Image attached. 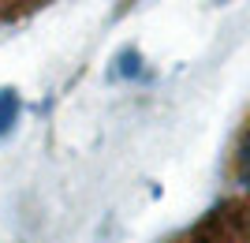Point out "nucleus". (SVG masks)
Here are the masks:
<instances>
[{
  "mask_svg": "<svg viewBox=\"0 0 250 243\" xmlns=\"http://www.w3.org/2000/svg\"><path fill=\"white\" fill-rule=\"evenodd\" d=\"M172 243H250V206L243 199L220 202Z\"/></svg>",
  "mask_w": 250,
  "mask_h": 243,
  "instance_id": "1",
  "label": "nucleus"
},
{
  "mask_svg": "<svg viewBox=\"0 0 250 243\" xmlns=\"http://www.w3.org/2000/svg\"><path fill=\"white\" fill-rule=\"evenodd\" d=\"M235 180H239L243 195H247V206H250V120L247 127H243V135H239V146H235Z\"/></svg>",
  "mask_w": 250,
  "mask_h": 243,
  "instance_id": "2",
  "label": "nucleus"
},
{
  "mask_svg": "<svg viewBox=\"0 0 250 243\" xmlns=\"http://www.w3.org/2000/svg\"><path fill=\"white\" fill-rule=\"evenodd\" d=\"M19 120V94L15 90H0V135H8Z\"/></svg>",
  "mask_w": 250,
  "mask_h": 243,
  "instance_id": "3",
  "label": "nucleus"
},
{
  "mask_svg": "<svg viewBox=\"0 0 250 243\" xmlns=\"http://www.w3.org/2000/svg\"><path fill=\"white\" fill-rule=\"evenodd\" d=\"M22 8H34V0H0V15H8V11H22Z\"/></svg>",
  "mask_w": 250,
  "mask_h": 243,
  "instance_id": "4",
  "label": "nucleus"
}]
</instances>
